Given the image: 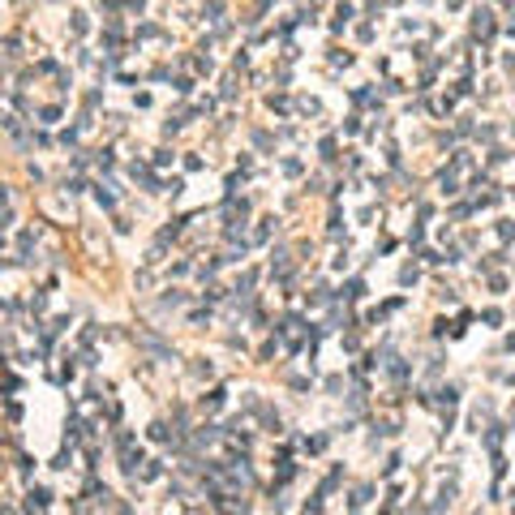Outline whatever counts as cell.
Wrapping results in <instances>:
<instances>
[{"mask_svg": "<svg viewBox=\"0 0 515 515\" xmlns=\"http://www.w3.org/2000/svg\"><path fill=\"white\" fill-rule=\"evenodd\" d=\"M30 507H47V490H30Z\"/></svg>", "mask_w": 515, "mask_h": 515, "instance_id": "obj_1", "label": "cell"}]
</instances>
